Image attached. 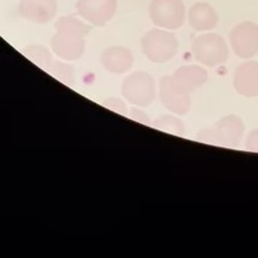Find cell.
Returning a JSON list of instances; mask_svg holds the SVG:
<instances>
[{"label":"cell","instance_id":"52a82bcc","mask_svg":"<svg viewBox=\"0 0 258 258\" xmlns=\"http://www.w3.org/2000/svg\"><path fill=\"white\" fill-rule=\"evenodd\" d=\"M149 16L155 26L175 31L184 23V4L182 0H153L149 5Z\"/></svg>","mask_w":258,"mask_h":258},{"label":"cell","instance_id":"e0dca14e","mask_svg":"<svg viewBox=\"0 0 258 258\" xmlns=\"http://www.w3.org/2000/svg\"><path fill=\"white\" fill-rule=\"evenodd\" d=\"M246 148L248 151L258 152V130L251 131L246 140Z\"/></svg>","mask_w":258,"mask_h":258},{"label":"cell","instance_id":"3957f363","mask_svg":"<svg viewBox=\"0 0 258 258\" xmlns=\"http://www.w3.org/2000/svg\"><path fill=\"white\" fill-rule=\"evenodd\" d=\"M176 35L166 29H152L143 35L141 46L145 56L154 63H165L178 52Z\"/></svg>","mask_w":258,"mask_h":258},{"label":"cell","instance_id":"ba28073f","mask_svg":"<svg viewBox=\"0 0 258 258\" xmlns=\"http://www.w3.org/2000/svg\"><path fill=\"white\" fill-rule=\"evenodd\" d=\"M230 45L236 56L248 59L258 53V26L246 21L239 23L229 34Z\"/></svg>","mask_w":258,"mask_h":258},{"label":"cell","instance_id":"7c38bea8","mask_svg":"<svg viewBox=\"0 0 258 258\" xmlns=\"http://www.w3.org/2000/svg\"><path fill=\"white\" fill-rule=\"evenodd\" d=\"M101 63L104 70L113 74H124L131 70L134 56L130 50L122 46L108 47L102 52Z\"/></svg>","mask_w":258,"mask_h":258},{"label":"cell","instance_id":"9a60e30c","mask_svg":"<svg viewBox=\"0 0 258 258\" xmlns=\"http://www.w3.org/2000/svg\"><path fill=\"white\" fill-rule=\"evenodd\" d=\"M49 72L53 77L57 78V79H59L64 84L73 85L74 73H73V68H72L71 66L66 64V63H62V62H55L52 64V67L50 68Z\"/></svg>","mask_w":258,"mask_h":258},{"label":"cell","instance_id":"277c9868","mask_svg":"<svg viewBox=\"0 0 258 258\" xmlns=\"http://www.w3.org/2000/svg\"><path fill=\"white\" fill-rule=\"evenodd\" d=\"M244 131L242 120L235 115H229L216 122L211 128L202 131L197 139L216 146L236 147L244 136Z\"/></svg>","mask_w":258,"mask_h":258},{"label":"cell","instance_id":"5b68a950","mask_svg":"<svg viewBox=\"0 0 258 258\" xmlns=\"http://www.w3.org/2000/svg\"><path fill=\"white\" fill-rule=\"evenodd\" d=\"M191 52L198 62L208 67H217L229 57L228 45L221 35L206 33L199 35L191 45Z\"/></svg>","mask_w":258,"mask_h":258},{"label":"cell","instance_id":"8992f818","mask_svg":"<svg viewBox=\"0 0 258 258\" xmlns=\"http://www.w3.org/2000/svg\"><path fill=\"white\" fill-rule=\"evenodd\" d=\"M126 101L139 107H148L155 98V83L151 74L136 72L125 78L121 88Z\"/></svg>","mask_w":258,"mask_h":258},{"label":"cell","instance_id":"6da1fadb","mask_svg":"<svg viewBox=\"0 0 258 258\" xmlns=\"http://www.w3.org/2000/svg\"><path fill=\"white\" fill-rule=\"evenodd\" d=\"M208 80V72L199 66H183L172 76L160 80V98L170 112L185 115L190 109V94Z\"/></svg>","mask_w":258,"mask_h":258},{"label":"cell","instance_id":"30bf717a","mask_svg":"<svg viewBox=\"0 0 258 258\" xmlns=\"http://www.w3.org/2000/svg\"><path fill=\"white\" fill-rule=\"evenodd\" d=\"M56 11V0H21L19 7V13L23 19L39 25L50 22Z\"/></svg>","mask_w":258,"mask_h":258},{"label":"cell","instance_id":"2e32d148","mask_svg":"<svg viewBox=\"0 0 258 258\" xmlns=\"http://www.w3.org/2000/svg\"><path fill=\"white\" fill-rule=\"evenodd\" d=\"M159 128L161 130H166L171 134H177V135H182L184 128H183V125L181 124L178 119L172 118V116H163L157 121V124Z\"/></svg>","mask_w":258,"mask_h":258},{"label":"cell","instance_id":"5bb4252c","mask_svg":"<svg viewBox=\"0 0 258 258\" xmlns=\"http://www.w3.org/2000/svg\"><path fill=\"white\" fill-rule=\"evenodd\" d=\"M23 53L31 61L34 62L35 64H38L39 67H41L43 70L47 72L50 71V68L55 63L50 51L45 46H43V45H31V46H27L23 49Z\"/></svg>","mask_w":258,"mask_h":258},{"label":"cell","instance_id":"4fadbf2b","mask_svg":"<svg viewBox=\"0 0 258 258\" xmlns=\"http://www.w3.org/2000/svg\"><path fill=\"white\" fill-rule=\"evenodd\" d=\"M189 25L198 32H206L216 28L218 23V15L208 3H196L188 14Z\"/></svg>","mask_w":258,"mask_h":258},{"label":"cell","instance_id":"9c48e42d","mask_svg":"<svg viewBox=\"0 0 258 258\" xmlns=\"http://www.w3.org/2000/svg\"><path fill=\"white\" fill-rule=\"evenodd\" d=\"M118 0H78V14L92 26L103 27L116 13Z\"/></svg>","mask_w":258,"mask_h":258},{"label":"cell","instance_id":"7a4b0ae2","mask_svg":"<svg viewBox=\"0 0 258 258\" xmlns=\"http://www.w3.org/2000/svg\"><path fill=\"white\" fill-rule=\"evenodd\" d=\"M56 33L51 40L55 55L66 61H77L85 51V37L92 29L83 21L72 16L59 17L55 23Z\"/></svg>","mask_w":258,"mask_h":258},{"label":"cell","instance_id":"8fae6325","mask_svg":"<svg viewBox=\"0 0 258 258\" xmlns=\"http://www.w3.org/2000/svg\"><path fill=\"white\" fill-rule=\"evenodd\" d=\"M234 88L245 97L258 96V62L248 61L238 66L234 73Z\"/></svg>","mask_w":258,"mask_h":258}]
</instances>
